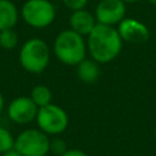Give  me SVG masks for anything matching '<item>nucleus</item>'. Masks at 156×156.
Listing matches in <instances>:
<instances>
[{
    "label": "nucleus",
    "mask_w": 156,
    "mask_h": 156,
    "mask_svg": "<svg viewBox=\"0 0 156 156\" xmlns=\"http://www.w3.org/2000/svg\"><path fill=\"white\" fill-rule=\"evenodd\" d=\"M123 40L117 28L98 23L88 34L87 48L90 57L98 63L113 61L122 50Z\"/></svg>",
    "instance_id": "obj_1"
},
{
    "label": "nucleus",
    "mask_w": 156,
    "mask_h": 156,
    "mask_svg": "<svg viewBox=\"0 0 156 156\" xmlns=\"http://www.w3.org/2000/svg\"><path fill=\"white\" fill-rule=\"evenodd\" d=\"M87 43L83 35L72 29L62 30L54 41V54L56 58L67 66H77L87 57Z\"/></svg>",
    "instance_id": "obj_2"
},
{
    "label": "nucleus",
    "mask_w": 156,
    "mask_h": 156,
    "mask_svg": "<svg viewBox=\"0 0 156 156\" xmlns=\"http://www.w3.org/2000/svg\"><path fill=\"white\" fill-rule=\"evenodd\" d=\"M18 60L22 68L29 73H41L50 62V50L48 44L39 38L28 39L21 48Z\"/></svg>",
    "instance_id": "obj_3"
},
{
    "label": "nucleus",
    "mask_w": 156,
    "mask_h": 156,
    "mask_svg": "<svg viewBox=\"0 0 156 156\" xmlns=\"http://www.w3.org/2000/svg\"><path fill=\"white\" fill-rule=\"evenodd\" d=\"M13 147L22 156H46L50 152V139L39 128H28L15 138Z\"/></svg>",
    "instance_id": "obj_4"
},
{
    "label": "nucleus",
    "mask_w": 156,
    "mask_h": 156,
    "mask_svg": "<svg viewBox=\"0 0 156 156\" xmlns=\"http://www.w3.org/2000/svg\"><path fill=\"white\" fill-rule=\"evenodd\" d=\"M35 122L38 128L48 135H60L68 127V115L58 105L49 104L39 107Z\"/></svg>",
    "instance_id": "obj_5"
},
{
    "label": "nucleus",
    "mask_w": 156,
    "mask_h": 156,
    "mask_svg": "<svg viewBox=\"0 0 156 156\" xmlns=\"http://www.w3.org/2000/svg\"><path fill=\"white\" fill-rule=\"evenodd\" d=\"M21 16L28 26L45 28L55 21L56 10L49 0H27L22 6Z\"/></svg>",
    "instance_id": "obj_6"
},
{
    "label": "nucleus",
    "mask_w": 156,
    "mask_h": 156,
    "mask_svg": "<svg viewBox=\"0 0 156 156\" xmlns=\"http://www.w3.org/2000/svg\"><path fill=\"white\" fill-rule=\"evenodd\" d=\"M39 107L34 104L30 96H18L7 106L9 118L17 124H28L37 118Z\"/></svg>",
    "instance_id": "obj_7"
},
{
    "label": "nucleus",
    "mask_w": 156,
    "mask_h": 156,
    "mask_svg": "<svg viewBox=\"0 0 156 156\" xmlns=\"http://www.w3.org/2000/svg\"><path fill=\"white\" fill-rule=\"evenodd\" d=\"M96 22L115 27L126 17V2L122 0H100L94 13Z\"/></svg>",
    "instance_id": "obj_8"
},
{
    "label": "nucleus",
    "mask_w": 156,
    "mask_h": 156,
    "mask_svg": "<svg viewBox=\"0 0 156 156\" xmlns=\"http://www.w3.org/2000/svg\"><path fill=\"white\" fill-rule=\"evenodd\" d=\"M117 30L123 41L133 43V44L145 43L149 40L150 37L149 28L143 22L130 17H124L119 22Z\"/></svg>",
    "instance_id": "obj_9"
},
{
    "label": "nucleus",
    "mask_w": 156,
    "mask_h": 156,
    "mask_svg": "<svg viewBox=\"0 0 156 156\" xmlns=\"http://www.w3.org/2000/svg\"><path fill=\"white\" fill-rule=\"evenodd\" d=\"M96 24L98 22L95 16L90 13L88 10L82 9V10L72 11V15L69 17V26H71V29L77 32L78 34L88 35Z\"/></svg>",
    "instance_id": "obj_10"
},
{
    "label": "nucleus",
    "mask_w": 156,
    "mask_h": 156,
    "mask_svg": "<svg viewBox=\"0 0 156 156\" xmlns=\"http://www.w3.org/2000/svg\"><path fill=\"white\" fill-rule=\"evenodd\" d=\"M18 21V10L11 0H0V30L12 29Z\"/></svg>",
    "instance_id": "obj_11"
},
{
    "label": "nucleus",
    "mask_w": 156,
    "mask_h": 156,
    "mask_svg": "<svg viewBox=\"0 0 156 156\" xmlns=\"http://www.w3.org/2000/svg\"><path fill=\"white\" fill-rule=\"evenodd\" d=\"M77 76L78 78L87 84H91L98 80L100 76L99 63L93 58H84L77 65Z\"/></svg>",
    "instance_id": "obj_12"
},
{
    "label": "nucleus",
    "mask_w": 156,
    "mask_h": 156,
    "mask_svg": "<svg viewBox=\"0 0 156 156\" xmlns=\"http://www.w3.org/2000/svg\"><path fill=\"white\" fill-rule=\"evenodd\" d=\"M30 99L34 101V104L38 107H43V106L51 104L52 94H51V90L49 89V87H46L44 84H38L32 89Z\"/></svg>",
    "instance_id": "obj_13"
},
{
    "label": "nucleus",
    "mask_w": 156,
    "mask_h": 156,
    "mask_svg": "<svg viewBox=\"0 0 156 156\" xmlns=\"http://www.w3.org/2000/svg\"><path fill=\"white\" fill-rule=\"evenodd\" d=\"M18 35L12 29L0 30V48L5 50H12L17 46Z\"/></svg>",
    "instance_id": "obj_14"
},
{
    "label": "nucleus",
    "mask_w": 156,
    "mask_h": 156,
    "mask_svg": "<svg viewBox=\"0 0 156 156\" xmlns=\"http://www.w3.org/2000/svg\"><path fill=\"white\" fill-rule=\"evenodd\" d=\"M15 146V138L11 132L4 127H0V155L13 149Z\"/></svg>",
    "instance_id": "obj_15"
},
{
    "label": "nucleus",
    "mask_w": 156,
    "mask_h": 156,
    "mask_svg": "<svg viewBox=\"0 0 156 156\" xmlns=\"http://www.w3.org/2000/svg\"><path fill=\"white\" fill-rule=\"evenodd\" d=\"M67 150H68V146L62 138H55L50 140V152H52L54 155L62 156Z\"/></svg>",
    "instance_id": "obj_16"
},
{
    "label": "nucleus",
    "mask_w": 156,
    "mask_h": 156,
    "mask_svg": "<svg viewBox=\"0 0 156 156\" xmlns=\"http://www.w3.org/2000/svg\"><path fill=\"white\" fill-rule=\"evenodd\" d=\"M89 0H62V2L65 4V6L72 11H77V10H82L85 7V5L88 4Z\"/></svg>",
    "instance_id": "obj_17"
},
{
    "label": "nucleus",
    "mask_w": 156,
    "mask_h": 156,
    "mask_svg": "<svg viewBox=\"0 0 156 156\" xmlns=\"http://www.w3.org/2000/svg\"><path fill=\"white\" fill-rule=\"evenodd\" d=\"M62 156H88V155L80 149H68Z\"/></svg>",
    "instance_id": "obj_18"
},
{
    "label": "nucleus",
    "mask_w": 156,
    "mask_h": 156,
    "mask_svg": "<svg viewBox=\"0 0 156 156\" xmlns=\"http://www.w3.org/2000/svg\"><path fill=\"white\" fill-rule=\"evenodd\" d=\"M0 156H22L15 147L13 149H11V150H9V151H6V152H4V154H1Z\"/></svg>",
    "instance_id": "obj_19"
},
{
    "label": "nucleus",
    "mask_w": 156,
    "mask_h": 156,
    "mask_svg": "<svg viewBox=\"0 0 156 156\" xmlns=\"http://www.w3.org/2000/svg\"><path fill=\"white\" fill-rule=\"evenodd\" d=\"M4 105H5L4 96H2V93L0 91V112H1V111H2V108H4Z\"/></svg>",
    "instance_id": "obj_20"
},
{
    "label": "nucleus",
    "mask_w": 156,
    "mask_h": 156,
    "mask_svg": "<svg viewBox=\"0 0 156 156\" xmlns=\"http://www.w3.org/2000/svg\"><path fill=\"white\" fill-rule=\"evenodd\" d=\"M123 2L126 4H133V2H138V1H141V0H122Z\"/></svg>",
    "instance_id": "obj_21"
},
{
    "label": "nucleus",
    "mask_w": 156,
    "mask_h": 156,
    "mask_svg": "<svg viewBox=\"0 0 156 156\" xmlns=\"http://www.w3.org/2000/svg\"><path fill=\"white\" fill-rule=\"evenodd\" d=\"M147 1H149V2L151 4V5H154V6H156V0H147Z\"/></svg>",
    "instance_id": "obj_22"
},
{
    "label": "nucleus",
    "mask_w": 156,
    "mask_h": 156,
    "mask_svg": "<svg viewBox=\"0 0 156 156\" xmlns=\"http://www.w3.org/2000/svg\"><path fill=\"white\" fill-rule=\"evenodd\" d=\"M154 135H155V138H156V128H155V132H154Z\"/></svg>",
    "instance_id": "obj_23"
}]
</instances>
